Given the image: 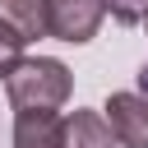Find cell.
I'll return each instance as SVG.
<instances>
[{
    "mask_svg": "<svg viewBox=\"0 0 148 148\" xmlns=\"http://www.w3.org/2000/svg\"><path fill=\"white\" fill-rule=\"evenodd\" d=\"M102 0H46V37L83 46L102 28Z\"/></svg>",
    "mask_w": 148,
    "mask_h": 148,
    "instance_id": "cell-2",
    "label": "cell"
},
{
    "mask_svg": "<svg viewBox=\"0 0 148 148\" xmlns=\"http://www.w3.org/2000/svg\"><path fill=\"white\" fill-rule=\"evenodd\" d=\"M0 23L28 42L46 37V0H0Z\"/></svg>",
    "mask_w": 148,
    "mask_h": 148,
    "instance_id": "cell-6",
    "label": "cell"
},
{
    "mask_svg": "<svg viewBox=\"0 0 148 148\" xmlns=\"http://www.w3.org/2000/svg\"><path fill=\"white\" fill-rule=\"evenodd\" d=\"M65 116L60 111H14V148H60Z\"/></svg>",
    "mask_w": 148,
    "mask_h": 148,
    "instance_id": "cell-4",
    "label": "cell"
},
{
    "mask_svg": "<svg viewBox=\"0 0 148 148\" xmlns=\"http://www.w3.org/2000/svg\"><path fill=\"white\" fill-rule=\"evenodd\" d=\"M102 9L116 23H143L148 18V0H102Z\"/></svg>",
    "mask_w": 148,
    "mask_h": 148,
    "instance_id": "cell-7",
    "label": "cell"
},
{
    "mask_svg": "<svg viewBox=\"0 0 148 148\" xmlns=\"http://www.w3.org/2000/svg\"><path fill=\"white\" fill-rule=\"evenodd\" d=\"M60 148H120L116 143V134H111V125L102 120V111H69L65 116V139H60Z\"/></svg>",
    "mask_w": 148,
    "mask_h": 148,
    "instance_id": "cell-5",
    "label": "cell"
},
{
    "mask_svg": "<svg viewBox=\"0 0 148 148\" xmlns=\"http://www.w3.org/2000/svg\"><path fill=\"white\" fill-rule=\"evenodd\" d=\"M143 28H148V18H143Z\"/></svg>",
    "mask_w": 148,
    "mask_h": 148,
    "instance_id": "cell-9",
    "label": "cell"
},
{
    "mask_svg": "<svg viewBox=\"0 0 148 148\" xmlns=\"http://www.w3.org/2000/svg\"><path fill=\"white\" fill-rule=\"evenodd\" d=\"M18 60H23V37H18V32H9V28L0 23V79H5Z\"/></svg>",
    "mask_w": 148,
    "mask_h": 148,
    "instance_id": "cell-8",
    "label": "cell"
},
{
    "mask_svg": "<svg viewBox=\"0 0 148 148\" xmlns=\"http://www.w3.org/2000/svg\"><path fill=\"white\" fill-rule=\"evenodd\" d=\"M120 148H148V92H111L102 106Z\"/></svg>",
    "mask_w": 148,
    "mask_h": 148,
    "instance_id": "cell-3",
    "label": "cell"
},
{
    "mask_svg": "<svg viewBox=\"0 0 148 148\" xmlns=\"http://www.w3.org/2000/svg\"><path fill=\"white\" fill-rule=\"evenodd\" d=\"M74 92V74L56 56H23L5 74V97L14 111H60Z\"/></svg>",
    "mask_w": 148,
    "mask_h": 148,
    "instance_id": "cell-1",
    "label": "cell"
}]
</instances>
